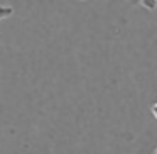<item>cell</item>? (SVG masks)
<instances>
[{"mask_svg": "<svg viewBox=\"0 0 157 154\" xmlns=\"http://www.w3.org/2000/svg\"><path fill=\"white\" fill-rule=\"evenodd\" d=\"M12 14H14V9H12L10 5H4V4H0V21H4V19L10 17Z\"/></svg>", "mask_w": 157, "mask_h": 154, "instance_id": "1", "label": "cell"}, {"mask_svg": "<svg viewBox=\"0 0 157 154\" xmlns=\"http://www.w3.org/2000/svg\"><path fill=\"white\" fill-rule=\"evenodd\" d=\"M150 112H152L154 119L157 120V102H155V103H154V105H152V109H150Z\"/></svg>", "mask_w": 157, "mask_h": 154, "instance_id": "2", "label": "cell"}, {"mask_svg": "<svg viewBox=\"0 0 157 154\" xmlns=\"http://www.w3.org/2000/svg\"><path fill=\"white\" fill-rule=\"evenodd\" d=\"M154 154H157V149H155V152H154Z\"/></svg>", "mask_w": 157, "mask_h": 154, "instance_id": "3", "label": "cell"}]
</instances>
